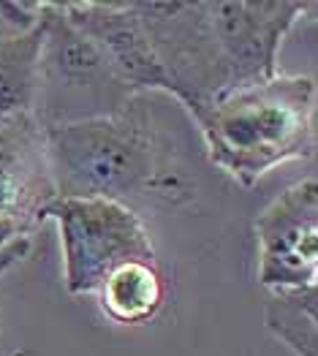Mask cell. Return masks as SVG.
Instances as JSON below:
<instances>
[{
    "mask_svg": "<svg viewBox=\"0 0 318 356\" xmlns=\"http://www.w3.org/2000/svg\"><path fill=\"white\" fill-rule=\"evenodd\" d=\"M161 60L172 92L191 118L215 98L278 76L291 28L313 11L302 0L131 3Z\"/></svg>",
    "mask_w": 318,
    "mask_h": 356,
    "instance_id": "cell-1",
    "label": "cell"
},
{
    "mask_svg": "<svg viewBox=\"0 0 318 356\" xmlns=\"http://www.w3.org/2000/svg\"><path fill=\"white\" fill-rule=\"evenodd\" d=\"M207 158L239 185L251 188L289 161L316 149V79L278 74L232 90L193 118Z\"/></svg>",
    "mask_w": 318,
    "mask_h": 356,
    "instance_id": "cell-2",
    "label": "cell"
},
{
    "mask_svg": "<svg viewBox=\"0 0 318 356\" xmlns=\"http://www.w3.org/2000/svg\"><path fill=\"white\" fill-rule=\"evenodd\" d=\"M55 199H109L131 207L158 185V149L145 98L120 115L44 131Z\"/></svg>",
    "mask_w": 318,
    "mask_h": 356,
    "instance_id": "cell-3",
    "label": "cell"
},
{
    "mask_svg": "<svg viewBox=\"0 0 318 356\" xmlns=\"http://www.w3.org/2000/svg\"><path fill=\"white\" fill-rule=\"evenodd\" d=\"M136 95L101 49L74 28L60 3H44L33 118L49 131L120 115Z\"/></svg>",
    "mask_w": 318,
    "mask_h": 356,
    "instance_id": "cell-4",
    "label": "cell"
},
{
    "mask_svg": "<svg viewBox=\"0 0 318 356\" xmlns=\"http://www.w3.org/2000/svg\"><path fill=\"white\" fill-rule=\"evenodd\" d=\"M41 220H55L68 294H95L109 272L128 261H155V245L134 207L109 199H52Z\"/></svg>",
    "mask_w": 318,
    "mask_h": 356,
    "instance_id": "cell-5",
    "label": "cell"
},
{
    "mask_svg": "<svg viewBox=\"0 0 318 356\" xmlns=\"http://www.w3.org/2000/svg\"><path fill=\"white\" fill-rule=\"evenodd\" d=\"M259 283L269 291L308 289L318 280V179L283 191L256 220Z\"/></svg>",
    "mask_w": 318,
    "mask_h": 356,
    "instance_id": "cell-6",
    "label": "cell"
},
{
    "mask_svg": "<svg viewBox=\"0 0 318 356\" xmlns=\"http://www.w3.org/2000/svg\"><path fill=\"white\" fill-rule=\"evenodd\" d=\"M68 22L87 35L117 74L136 90L172 92L169 76L155 55L150 35L134 14L131 3H60Z\"/></svg>",
    "mask_w": 318,
    "mask_h": 356,
    "instance_id": "cell-7",
    "label": "cell"
},
{
    "mask_svg": "<svg viewBox=\"0 0 318 356\" xmlns=\"http://www.w3.org/2000/svg\"><path fill=\"white\" fill-rule=\"evenodd\" d=\"M52 199L44 128L33 115L0 120V218L33 232Z\"/></svg>",
    "mask_w": 318,
    "mask_h": 356,
    "instance_id": "cell-8",
    "label": "cell"
},
{
    "mask_svg": "<svg viewBox=\"0 0 318 356\" xmlns=\"http://www.w3.org/2000/svg\"><path fill=\"white\" fill-rule=\"evenodd\" d=\"M95 294L106 318L125 327H139L155 318L164 305V277L158 264L128 261L109 272Z\"/></svg>",
    "mask_w": 318,
    "mask_h": 356,
    "instance_id": "cell-9",
    "label": "cell"
},
{
    "mask_svg": "<svg viewBox=\"0 0 318 356\" xmlns=\"http://www.w3.org/2000/svg\"><path fill=\"white\" fill-rule=\"evenodd\" d=\"M44 14L35 28L0 35V120L33 115Z\"/></svg>",
    "mask_w": 318,
    "mask_h": 356,
    "instance_id": "cell-10",
    "label": "cell"
},
{
    "mask_svg": "<svg viewBox=\"0 0 318 356\" xmlns=\"http://www.w3.org/2000/svg\"><path fill=\"white\" fill-rule=\"evenodd\" d=\"M264 324L294 356H318V289L272 291L264 307Z\"/></svg>",
    "mask_w": 318,
    "mask_h": 356,
    "instance_id": "cell-11",
    "label": "cell"
},
{
    "mask_svg": "<svg viewBox=\"0 0 318 356\" xmlns=\"http://www.w3.org/2000/svg\"><path fill=\"white\" fill-rule=\"evenodd\" d=\"M44 14V3H0V28L8 33H25L35 28Z\"/></svg>",
    "mask_w": 318,
    "mask_h": 356,
    "instance_id": "cell-12",
    "label": "cell"
},
{
    "mask_svg": "<svg viewBox=\"0 0 318 356\" xmlns=\"http://www.w3.org/2000/svg\"><path fill=\"white\" fill-rule=\"evenodd\" d=\"M30 234H19V237H14L11 242H6L3 248H0V275L6 272V269H11L14 264H19L25 256H28L30 250Z\"/></svg>",
    "mask_w": 318,
    "mask_h": 356,
    "instance_id": "cell-13",
    "label": "cell"
},
{
    "mask_svg": "<svg viewBox=\"0 0 318 356\" xmlns=\"http://www.w3.org/2000/svg\"><path fill=\"white\" fill-rule=\"evenodd\" d=\"M0 35H3V28H0Z\"/></svg>",
    "mask_w": 318,
    "mask_h": 356,
    "instance_id": "cell-14",
    "label": "cell"
}]
</instances>
